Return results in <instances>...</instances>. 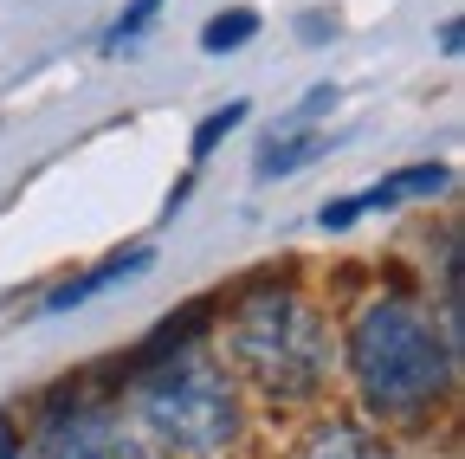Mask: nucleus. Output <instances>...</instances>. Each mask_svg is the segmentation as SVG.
<instances>
[{"mask_svg": "<svg viewBox=\"0 0 465 459\" xmlns=\"http://www.w3.org/2000/svg\"><path fill=\"white\" fill-rule=\"evenodd\" d=\"M246 117H252V104H246V97H226L220 110H207V117H201V130H194V143H188L194 168H201V162H207V155H213V149H220V143L232 136V130H240Z\"/></svg>", "mask_w": 465, "mask_h": 459, "instance_id": "f8f14e48", "label": "nucleus"}, {"mask_svg": "<svg viewBox=\"0 0 465 459\" xmlns=\"http://www.w3.org/2000/svg\"><path fill=\"white\" fill-rule=\"evenodd\" d=\"M33 459H155L116 414V401L104 388H91V375L65 382L45 394L39 427L26 434Z\"/></svg>", "mask_w": 465, "mask_h": 459, "instance_id": "20e7f679", "label": "nucleus"}, {"mask_svg": "<svg viewBox=\"0 0 465 459\" xmlns=\"http://www.w3.org/2000/svg\"><path fill=\"white\" fill-rule=\"evenodd\" d=\"M124 388H130V434L155 459H226L246 440V394L207 343L130 375Z\"/></svg>", "mask_w": 465, "mask_h": 459, "instance_id": "7ed1b4c3", "label": "nucleus"}, {"mask_svg": "<svg viewBox=\"0 0 465 459\" xmlns=\"http://www.w3.org/2000/svg\"><path fill=\"white\" fill-rule=\"evenodd\" d=\"M330 110H336V85H311L298 104L284 110V124H278V130H317L311 117H330Z\"/></svg>", "mask_w": 465, "mask_h": 459, "instance_id": "ddd939ff", "label": "nucleus"}, {"mask_svg": "<svg viewBox=\"0 0 465 459\" xmlns=\"http://www.w3.org/2000/svg\"><path fill=\"white\" fill-rule=\"evenodd\" d=\"M0 459H33V453H26V434H20V421H14L7 408H0Z\"/></svg>", "mask_w": 465, "mask_h": 459, "instance_id": "2eb2a0df", "label": "nucleus"}, {"mask_svg": "<svg viewBox=\"0 0 465 459\" xmlns=\"http://www.w3.org/2000/svg\"><path fill=\"white\" fill-rule=\"evenodd\" d=\"M336 363L349 369L356 408L369 427L420 434L459 394V336L407 278H388L342 317Z\"/></svg>", "mask_w": 465, "mask_h": 459, "instance_id": "f257e3e1", "label": "nucleus"}, {"mask_svg": "<svg viewBox=\"0 0 465 459\" xmlns=\"http://www.w3.org/2000/svg\"><path fill=\"white\" fill-rule=\"evenodd\" d=\"M291 459H401L394 440L381 427H369L362 414H317L298 446H291Z\"/></svg>", "mask_w": 465, "mask_h": 459, "instance_id": "0eeeda50", "label": "nucleus"}, {"mask_svg": "<svg viewBox=\"0 0 465 459\" xmlns=\"http://www.w3.org/2000/svg\"><path fill=\"white\" fill-rule=\"evenodd\" d=\"M162 7H168V0H124V14H116L110 26H104V52H130V45H143L149 39V26L162 20Z\"/></svg>", "mask_w": 465, "mask_h": 459, "instance_id": "9b49d317", "label": "nucleus"}, {"mask_svg": "<svg viewBox=\"0 0 465 459\" xmlns=\"http://www.w3.org/2000/svg\"><path fill=\"white\" fill-rule=\"evenodd\" d=\"M330 130H272L259 149H252V182H291L298 168L323 162L330 155Z\"/></svg>", "mask_w": 465, "mask_h": 459, "instance_id": "1a4fd4ad", "label": "nucleus"}, {"mask_svg": "<svg viewBox=\"0 0 465 459\" xmlns=\"http://www.w3.org/2000/svg\"><path fill=\"white\" fill-rule=\"evenodd\" d=\"M149 265H155V246H149V240H136V246H116L110 259H97V265H84V272H72V278L45 284V298H39V317H65V311L91 304L97 292H110V284H124V278H143Z\"/></svg>", "mask_w": 465, "mask_h": 459, "instance_id": "423d86ee", "label": "nucleus"}, {"mask_svg": "<svg viewBox=\"0 0 465 459\" xmlns=\"http://www.w3.org/2000/svg\"><path fill=\"white\" fill-rule=\"evenodd\" d=\"M452 195V162H414V168H394V175H381L375 188L349 195L356 201V214H388V207H407V201H440Z\"/></svg>", "mask_w": 465, "mask_h": 459, "instance_id": "6e6552de", "label": "nucleus"}, {"mask_svg": "<svg viewBox=\"0 0 465 459\" xmlns=\"http://www.w3.org/2000/svg\"><path fill=\"white\" fill-rule=\"evenodd\" d=\"M213 317H220V298H188V304H174L168 317H155V330L136 343L124 363H116L124 382L143 375V369H155V363H168V356H182V350H194V343H207L213 336Z\"/></svg>", "mask_w": 465, "mask_h": 459, "instance_id": "39448f33", "label": "nucleus"}, {"mask_svg": "<svg viewBox=\"0 0 465 459\" xmlns=\"http://www.w3.org/2000/svg\"><path fill=\"white\" fill-rule=\"evenodd\" d=\"M459 45H465V26L446 20V26H440V52H446V59H459Z\"/></svg>", "mask_w": 465, "mask_h": 459, "instance_id": "dca6fc26", "label": "nucleus"}, {"mask_svg": "<svg viewBox=\"0 0 465 459\" xmlns=\"http://www.w3.org/2000/svg\"><path fill=\"white\" fill-rule=\"evenodd\" d=\"M220 363L232 369L240 394H259L265 408L298 414L317 408L336 375V317L311 284L284 272H252L220 298Z\"/></svg>", "mask_w": 465, "mask_h": 459, "instance_id": "f03ea898", "label": "nucleus"}, {"mask_svg": "<svg viewBox=\"0 0 465 459\" xmlns=\"http://www.w3.org/2000/svg\"><path fill=\"white\" fill-rule=\"evenodd\" d=\"M259 7H220L207 26H201V52L207 59H226V52H246L252 39H259Z\"/></svg>", "mask_w": 465, "mask_h": 459, "instance_id": "9d476101", "label": "nucleus"}, {"mask_svg": "<svg viewBox=\"0 0 465 459\" xmlns=\"http://www.w3.org/2000/svg\"><path fill=\"white\" fill-rule=\"evenodd\" d=\"M298 39H304V45H330V39H336V14H323V7L298 14Z\"/></svg>", "mask_w": 465, "mask_h": 459, "instance_id": "4468645a", "label": "nucleus"}]
</instances>
